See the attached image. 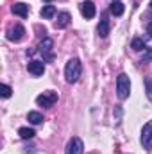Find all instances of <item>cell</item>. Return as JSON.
Listing matches in <instances>:
<instances>
[{
  "mask_svg": "<svg viewBox=\"0 0 152 154\" xmlns=\"http://www.w3.org/2000/svg\"><path fill=\"white\" fill-rule=\"evenodd\" d=\"M81 72H82L81 61H79L77 57L68 59V63H66V66H65V77H66V82H70V84L77 82L79 77H81Z\"/></svg>",
  "mask_w": 152,
  "mask_h": 154,
  "instance_id": "6da1fadb",
  "label": "cell"
},
{
  "mask_svg": "<svg viewBox=\"0 0 152 154\" xmlns=\"http://www.w3.org/2000/svg\"><path fill=\"white\" fill-rule=\"evenodd\" d=\"M129 91H131V79L127 74H120L116 79V95L120 100H125L129 97Z\"/></svg>",
  "mask_w": 152,
  "mask_h": 154,
  "instance_id": "7a4b0ae2",
  "label": "cell"
},
{
  "mask_svg": "<svg viewBox=\"0 0 152 154\" xmlns=\"http://www.w3.org/2000/svg\"><path fill=\"white\" fill-rule=\"evenodd\" d=\"M57 93L56 91H52V90H48V91H43L41 95H38V99H36V102H38L39 106H43V108H52L56 102H57Z\"/></svg>",
  "mask_w": 152,
  "mask_h": 154,
  "instance_id": "3957f363",
  "label": "cell"
},
{
  "mask_svg": "<svg viewBox=\"0 0 152 154\" xmlns=\"http://www.w3.org/2000/svg\"><path fill=\"white\" fill-rule=\"evenodd\" d=\"M52 47H54V41L50 38H43L39 41V52L43 54V59H45V61H52V59H54Z\"/></svg>",
  "mask_w": 152,
  "mask_h": 154,
  "instance_id": "277c9868",
  "label": "cell"
},
{
  "mask_svg": "<svg viewBox=\"0 0 152 154\" xmlns=\"http://www.w3.org/2000/svg\"><path fill=\"white\" fill-rule=\"evenodd\" d=\"M84 152V143L81 138L74 136L68 143H66V149H65V154H82Z\"/></svg>",
  "mask_w": 152,
  "mask_h": 154,
  "instance_id": "5b68a950",
  "label": "cell"
},
{
  "mask_svg": "<svg viewBox=\"0 0 152 154\" xmlns=\"http://www.w3.org/2000/svg\"><path fill=\"white\" fill-rule=\"evenodd\" d=\"M23 36H25V29H23L20 23L11 25V27L7 29V39H9V41H20Z\"/></svg>",
  "mask_w": 152,
  "mask_h": 154,
  "instance_id": "8992f818",
  "label": "cell"
},
{
  "mask_svg": "<svg viewBox=\"0 0 152 154\" xmlns=\"http://www.w3.org/2000/svg\"><path fill=\"white\" fill-rule=\"evenodd\" d=\"M141 145L145 149H152V122L145 124L141 129Z\"/></svg>",
  "mask_w": 152,
  "mask_h": 154,
  "instance_id": "52a82bcc",
  "label": "cell"
},
{
  "mask_svg": "<svg viewBox=\"0 0 152 154\" xmlns=\"http://www.w3.org/2000/svg\"><path fill=\"white\" fill-rule=\"evenodd\" d=\"M95 13H97V9H95V4L91 2V0H86V2H82L81 4V14L84 16V18H93L95 16Z\"/></svg>",
  "mask_w": 152,
  "mask_h": 154,
  "instance_id": "ba28073f",
  "label": "cell"
},
{
  "mask_svg": "<svg viewBox=\"0 0 152 154\" xmlns=\"http://www.w3.org/2000/svg\"><path fill=\"white\" fill-rule=\"evenodd\" d=\"M27 70H29V74L39 77V75L45 74V63H43V61H31V63L27 65Z\"/></svg>",
  "mask_w": 152,
  "mask_h": 154,
  "instance_id": "9c48e42d",
  "label": "cell"
},
{
  "mask_svg": "<svg viewBox=\"0 0 152 154\" xmlns=\"http://www.w3.org/2000/svg\"><path fill=\"white\" fill-rule=\"evenodd\" d=\"M70 22H72V16H70V13H66V11H63V13H59L57 14V20H56V29H65V27H68L70 25Z\"/></svg>",
  "mask_w": 152,
  "mask_h": 154,
  "instance_id": "30bf717a",
  "label": "cell"
},
{
  "mask_svg": "<svg viewBox=\"0 0 152 154\" xmlns=\"http://www.w3.org/2000/svg\"><path fill=\"white\" fill-rule=\"evenodd\" d=\"M11 11H13L16 16H20V18H27V16H29V5H25L23 2H16V4L11 7Z\"/></svg>",
  "mask_w": 152,
  "mask_h": 154,
  "instance_id": "8fae6325",
  "label": "cell"
},
{
  "mask_svg": "<svg viewBox=\"0 0 152 154\" xmlns=\"http://www.w3.org/2000/svg\"><path fill=\"white\" fill-rule=\"evenodd\" d=\"M108 34H109V20H108V14H102V20L99 23V36L106 38Z\"/></svg>",
  "mask_w": 152,
  "mask_h": 154,
  "instance_id": "7c38bea8",
  "label": "cell"
},
{
  "mask_svg": "<svg viewBox=\"0 0 152 154\" xmlns=\"http://www.w3.org/2000/svg\"><path fill=\"white\" fill-rule=\"evenodd\" d=\"M109 11H111V14H114V16H122L123 11H125V5L120 0H114L113 4H111V7H109Z\"/></svg>",
  "mask_w": 152,
  "mask_h": 154,
  "instance_id": "4fadbf2b",
  "label": "cell"
},
{
  "mask_svg": "<svg viewBox=\"0 0 152 154\" xmlns=\"http://www.w3.org/2000/svg\"><path fill=\"white\" fill-rule=\"evenodd\" d=\"M27 120H29L32 125H38V124H41V122H43V115H41L39 111H29Z\"/></svg>",
  "mask_w": 152,
  "mask_h": 154,
  "instance_id": "5bb4252c",
  "label": "cell"
},
{
  "mask_svg": "<svg viewBox=\"0 0 152 154\" xmlns=\"http://www.w3.org/2000/svg\"><path fill=\"white\" fill-rule=\"evenodd\" d=\"M18 134H20L22 140H31L36 133H34V129H31V127H20V129H18Z\"/></svg>",
  "mask_w": 152,
  "mask_h": 154,
  "instance_id": "9a60e30c",
  "label": "cell"
},
{
  "mask_svg": "<svg viewBox=\"0 0 152 154\" xmlns=\"http://www.w3.org/2000/svg\"><path fill=\"white\" fill-rule=\"evenodd\" d=\"M54 14H56V7L54 5H43V9H41V16L43 18L50 20V18H54Z\"/></svg>",
  "mask_w": 152,
  "mask_h": 154,
  "instance_id": "2e32d148",
  "label": "cell"
},
{
  "mask_svg": "<svg viewBox=\"0 0 152 154\" xmlns=\"http://www.w3.org/2000/svg\"><path fill=\"white\" fill-rule=\"evenodd\" d=\"M131 48L132 50H136V52H140V50H147V47H145V41L141 38H134L132 39V43H131Z\"/></svg>",
  "mask_w": 152,
  "mask_h": 154,
  "instance_id": "e0dca14e",
  "label": "cell"
},
{
  "mask_svg": "<svg viewBox=\"0 0 152 154\" xmlns=\"http://www.w3.org/2000/svg\"><path fill=\"white\" fill-rule=\"evenodd\" d=\"M11 91H13L11 86H7V84H2V86H0V95H2L4 99H9V97H11Z\"/></svg>",
  "mask_w": 152,
  "mask_h": 154,
  "instance_id": "ac0fdd59",
  "label": "cell"
},
{
  "mask_svg": "<svg viewBox=\"0 0 152 154\" xmlns=\"http://www.w3.org/2000/svg\"><path fill=\"white\" fill-rule=\"evenodd\" d=\"M145 88H147V97L152 102V81L150 79H145Z\"/></svg>",
  "mask_w": 152,
  "mask_h": 154,
  "instance_id": "d6986e66",
  "label": "cell"
},
{
  "mask_svg": "<svg viewBox=\"0 0 152 154\" xmlns=\"http://www.w3.org/2000/svg\"><path fill=\"white\" fill-rule=\"evenodd\" d=\"M147 34H149V38H152V22L147 25Z\"/></svg>",
  "mask_w": 152,
  "mask_h": 154,
  "instance_id": "ffe728a7",
  "label": "cell"
},
{
  "mask_svg": "<svg viewBox=\"0 0 152 154\" xmlns=\"http://www.w3.org/2000/svg\"><path fill=\"white\" fill-rule=\"evenodd\" d=\"M149 5H150V11H152V0H150V4H149Z\"/></svg>",
  "mask_w": 152,
  "mask_h": 154,
  "instance_id": "44dd1931",
  "label": "cell"
},
{
  "mask_svg": "<svg viewBox=\"0 0 152 154\" xmlns=\"http://www.w3.org/2000/svg\"><path fill=\"white\" fill-rule=\"evenodd\" d=\"M45 2H52V0H45Z\"/></svg>",
  "mask_w": 152,
  "mask_h": 154,
  "instance_id": "7402d4cb",
  "label": "cell"
},
{
  "mask_svg": "<svg viewBox=\"0 0 152 154\" xmlns=\"http://www.w3.org/2000/svg\"><path fill=\"white\" fill-rule=\"evenodd\" d=\"M113 2H114V0H113Z\"/></svg>",
  "mask_w": 152,
  "mask_h": 154,
  "instance_id": "603a6c76",
  "label": "cell"
}]
</instances>
